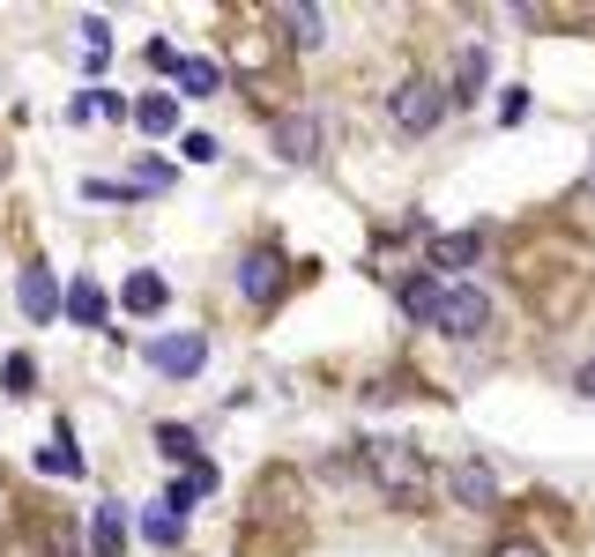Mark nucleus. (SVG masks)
Listing matches in <instances>:
<instances>
[{
  "mask_svg": "<svg viewBox=\"0 0 595 557\" xmlns=\"http://www.w3.org/2000/svg\"><path fill=\"white\" fill-rule=\"evenodd\" d=\"M149 364H157L164 379H194L201 364H209V342L201 335H157L149 342Z\"/></svg>",
  "mask_w": 595,
  "mask_h": 557,
  "instance_id": "obj_5",
  "label": "nucleus"
},
{
  "mask_svg": "<svg viewBox=\"0 0 595 557\" xmlns=\"http://www.w3.org/2000/svg\"><path fill=\"white\" fill-rule=\"evenodd\" d=\"M588 171H595V164H588Z\"/></svg>",
  "mask_w": 595,
  "mask_h": 557,
  "instance_id": "obj_31",
  "label": "nucleus"
},
{
  "mask_svg": "<svg viewBox=\"0 0 595 557\" xmlns=\"http://www.w3.org/2000/svg\"><path fill=\"white\" fill-rule=\"evenodd\" d=\"M275 156H283V164H313V156H321V120H313V112H283V120H275Z\"/></svg>",
  "mask_w": 595,
  "mask_h": 557,
  "instance_id": "obj_6",
  "label": "nucleus"
},
{
  "mask_svg": "<svg viewBox=\"0 0 595 557\" xmlns=\"http://www.w3.org/2000/svg\"><path fill=\"white\" fill-rule=\"evenodd\" d=\"M498 120H506V126L528 120V90H506V98H498Z\"/></svg>",
  "mask_w": 595,
  "mask_h": 557,
  "instance_id": "obj_27",
  "label": "nucleus"
},
{
  "mask_svg": "<svg viewBox=\"0 0 595 557\" xmlns=\"http://www.w3.org/2000/svg\"><path fill=\"white\" fill-rule=\"evenodd\" d=\"M476 253H484V231H446V239H432V245H424L432 275H440V267H470Z\"/></svg>",
  "mask_w": 595,
  "mask_h": 557,
  "instance_id": "obj_13",
  "label": "nucleus"
},
{
  "mask_svg": "<svg viewBox=\"0 0 595 557\" xmlns=\"http://www.w3.org/2000/svg\"><path fill=\"white\" fill-rule=\"evenodd\" d=\"M573 387H581V394H588V402H595V357L581 364V372H573Z\"/></svg>",
  "mask_w": 595,
  "mask_h": 557,
  "instance_id": "obj_29",
  "label": "nucleus"
},
{
  "mask_svg": "<svg viewBox=\"0 0 595 557\" xmlns=\"http://www.w3.org/2000/svg\"><path fill=\"white\" fill-rule=\"evenodd\" d=\"M216 82H223V74L209 68V60H179V90H186V98H209Z\"/></svg>",
  "mask_w": 595,
  "mask_h": 557,
  "instance_id": "obj_24",
  "label": "nucleus"
},
{
  "mask_svg": "<svg viewBox=\"0 0 595 557\" xmlns=\"http://www.w3.org/2000/svg\"><path fill=\"white\" fill-rule=\"evenodd\" d=\"M283 283H291V267H283V253H275V245H253L246 261H239V291H246V305H275V297H283Z\"/></svg>",
  "mask_w": 595,
  "mask_h": 557,
  "instance_id": "obj_4",
  "label": "nucleus"
},
{
  "mask_svg": "<svg viewBox=\"0 0 595 557\" xmlns=\"http://www.w3.org/2000/svg\"><path fill=\"white\" fill-rule=\"evenodd\" d=\"M127 186H134V194H164V186H172V164H164V156H134V179H127Z\"/></svg>",
  "mask_w": 595,
  "mask_h": 557,
  "instance_id": "obj_23",
  "label": "nucleus"
},
{
  "mask_svg": "<svg viewBox=\"0 0 595 557\" xmlns=\"http://www.w3.org/2000/svg\"><path fill=\"white\" fill-rule=\"evenodd\" d=\"M68 120H127V98H112V90H82V98L68 104Z\"/></svg>",
  "mask_w": 595,
  "mask_h": 557,
  "instance_id": "obj_18",
  "label": "nucleus"
},
{
  "mask_svg": "<svg viewBox=\"0 0 595 557\" xmlns=\"http://www.w3.org/2000/svg\"><path fill=\"white\" fill-rule=\"evenodd\" d=\"M82 60H90V74H104V60H112V30L98 16H82Z\"/></svg>",
  "mask_w": 595,
  "mask_h": 557,
  "instance_id": "obj_21",
  "label": "nucleus"
},
{
  "mask_svg": "<svg viewBox=\"0 0 595 557\" xmlns=\"http://www.w3.org/2000/svg\"><path fill=\"white\" fill-rule=\"evenodd\" d=\"M120 305L134 320H157L164 313V305H172V283H164V275H157V267H134V275H127L120 283Z\"/></svg>",
  "mask_w": 595,
  "mask_h": 557,
  "instance_id": "obj_8",
  "label": "nucleus"
},
{
  "mask_svg": "<svg viewBox=\"0 0 595 557\" xmlns=\"http://www.w3.org/2000/svg\"><path fill=\"white\" fill-rule=\"evenodd\" d=\"M365 468H372V484H380L387 506H424V498H432V468H424V454L402 446V438H365Z\"/></svg>",
  "mask_w": 595,
  "mask_h": 557,
  "instance_id": "obj_1",
  "label": "nucleus"
},
{
  "mask_svg": "<svg viewBox=\"0 0 595 557\" xmlns=\"http://www.w3.org/2000/svg\"><path fill=\"white\" fill-rule=\"evenodd\" d=\"M90 557H127V513H120V498H104V506L90 513Z\"/></svg>",
  "mask_w": 595,
  "mask_h": 557,
  "instance_id": "obj_11",
  "label": "nucleus"
},
{
  "mask_svg": "<svg viewBox=\"0 0 595 557\" xmlns=\"http://www.w3.org/2000/svg\"><path fill=\"white\" fill-rule=\"evenodd\" d=\"M0 179H8V156H0Z\"/></svg>",
  "mask_w": 595,
  "mask_h": 557,
  "instance_id": "obj_30",
  "label": "nucleus"
},
{
  "mask_svg": "<svg viewBox=\"0 0 595 557\" xmlns=\"http://www.w3.org/2000/svg\"><path fill=\"white\" fill-rule=\"evenodd\" d=\"M68 320H74V327H104V291H98V283H74V291H68Z\"/></svg>",
  "mask_w": 595,
  "mask_h": 557,
  "instance_id": "obj_20",
  "label": "nucleus"
},
{
  "mask_svg": "<svg viewBox=\"0 0 595 557\" xmlns=\"http://www.w3.org/2000/svg\"><path fill=\"white\" fill-rule=\"evenodd\" d=\"M446 490H454L470 513H484V506L498 498V476L484 468V460H446Z\"/></svg>",
  "mask_w": 595,
  "mask_h": 557,
  "instance_id": "obj_7",
  "label": "nucleus"
},
{
  "mask_svg": "<svg viewBox=\"0 0 595 557\" xmlns=\"http://www.w3.org/2000/svg\"><path fill=\"white\" fill-rule=\"evenodd\" d=\"M149 68H157V74H179V45H164V38H149Z\"/></svg>",
  "mask_w": 595,
  "mask_h": 557,
  "instance_id": "obj_26",
  "label": "nucleus"
},
{
  "mask_svg": "<svg viewBox=\"0 0 595 557\" xmlns=\"http://www.w3.org/2000/svg\"><path fill=\"white\" fill-rule=\"evenodd\" d=\"M38 468H46V476H82V454H74V432H68V424L38 446Z\"/></svg>",
  "mask_w": 595,
  "mask_h": 557,
  "instance_id": "obj_17",
  "label": "nucleus"
},
{
  "mask_svg": "<svg viewBox=\"0 0 595 557\" xmlns=\"http://www.w3.org/2000/svg\"><path fill=\"white\" fill-rule=\"evenodd\" d=\"M179 149H186V164H209V156H216V134H186Z\"/></svg>",
  "mask_w": 595,
  "mask_h": 557,
  "instance_id": "obj_28",
  "label": "nucleus"
},
{
  "mask_svg": "<svg viewBox=\"0 0 595 557\" xmlns=\"http://www.w3.org/2000/svg\"><path fill=\"white\" fill-rule=\"evenodd\" d=\"M492 557H544V543H536V535H498Z\"/></svg>",
  "mask_w": 595,
  "mask_h": 557,
  "instance_id": "obj_25",
  "label": "nucleus"
},
{
  "mask_svg": "<svg viewBox=\"0 0 595 557\" xmlns=\"http://www.w3.org/2000/svg\"><path fill=\"white\" fill-rule=\"evenodd\" d=\"M440 291H446V283L432 275V267H424V275H410L395 297H402V313H410V320H432V313H440Z\"/></svg>",
  "mask_w": 595,
  "mask_h": 557,
  "instance_id": "obj_16",
  "label": "nucleus"
},
{
  "mask_svg": "<svg viewBox=\"0 0 595 557\" xmlns=\"http://www.w3.org/2000/svg\"><path fill=\"white\" fill-rule=\"evenodd\" d=\"M16 305H23V320H52V313H60V291H52V267H38V261L23 267V283H16Z\"/></svg>",
  "mask_w": 595,
  "mask_h": 557,
  "instance_id": "obj_10",
  "label": "nucleus"
},
{
  "mask_svg": "<svg viewBox=\"0 0 595 557\" xmlns=\"http://www.w3.org/2000/svg\"><path fill=\"white\" fill-rule=\"evenodd\" d=\"M275 23H283V38H291L298 52H313V45L327 38V16H321V8H283Z\"/></svg>",
  "mask_w": 595,
  "mask_h": 557,
  "instance_id": "obj_15",
  "label": "nucleus"
},
{
  "mask_svg": "<svg viewBox=\"0 0 595 557\" xmlns=\"http://www.w3.org/2000/svg\"><path fill=\"white\" fill-rule=\"evenodd\" d=\"M484 82H492V45H462L454 82H446V104H476L484 98Z\"/></svg>",
  "mask_w": 595,
  "mask_h": 557,
  "instance_id": "obj_9",
  "label": "nucleus"
},
{
  "mask_svg": "<svg viewBox=\"0 0 595 557\" xmlns=\"http://www.w3.org/2000/svg\"><path fill=\"white\" fill-rule=\"evenodd\" d=\"M201 498H216V468H209V460H194V468H186V476H179V484L164 490V506H172L179 520H186V513H194Z\"/></svg>",
  "mask_w": 595,
  "mask_h": 557,
  "instance_id": "obj_12",
  "label": "nucleus"
},
{
  "mask_svg": "<svg viewBox=\"0 0 595 557\" xmlns=\"http://www.w3.org/2000/svg\"><path fill=\"white\" fill-rule=\"evenodd\" d=\"M142 535L157 543V550H179V535H186V520H179V513L164 506V498H157V506L142 513Z\"/></svg>",
  "mask_w": 595,
  "mask_h": 557,
  "instance_id": "obj_19",
  "label": "nucleus"
},
{
  "mask_svg": "<svg viewBox=\"0 0 595 557\" xmlns=\"http://www.w3.org/2000/svg\"><path fill=\"white\" fill-rule=\"evenodd\" d=\"M440 120H446V90L432 74H402L395 82V126L402 134H432Z\"/></svg>",
  "mask_w": 595,
  "mask_h": 557,
  "instance_id": "obj_3",
  "label": "nucleus"
},
{
  "mask_svg": "<svg viewBox=\"0 0 595 557\" xmlns=\"http://www.w3.org/2000/svg\"><path fill=\"white\" fill-rule=\"evenodd\" d=\"M432 327H440L446 342H476L484 327H492V297L476 291V283H446V291H440V313H432Z\"/></svg>",
  "mask_w": 595,
  "mask_h": 557,
  "instance_id": "obj_2",
  "label": "nucleus"
},
{
  "mask_svg": "<svg viewBox=\"0 0 595 557\" xmlns=\"http://www.w3.org/2000/svg\"><path fill=\"white\" fill-rule=\"evenodd\" d=\"M134 126H142L149 142H164V134H179V98H134Z\"/></svg>",
  "mask_w": 595,
  "mask_h": 557,
  "instance_id": "obj_14",
  "label": "nucleus"
},
{
  "mask_svg": "<svg viewBox=\"0 0 595 557\" xmlns=\"http://www.w3.org/2000/svg\"><path fill=\"white\" fill-rule=\"evenodd\" d=\"M157 446H164V454H172V460H186V468H194V460H201V438L186 432V424H157Z\"/></svg>",
  "mask_w": 595,
  "mask_h": 557,
  "instance_id": "obj_22",
  "label": "nucleus"
}]
</instances>
